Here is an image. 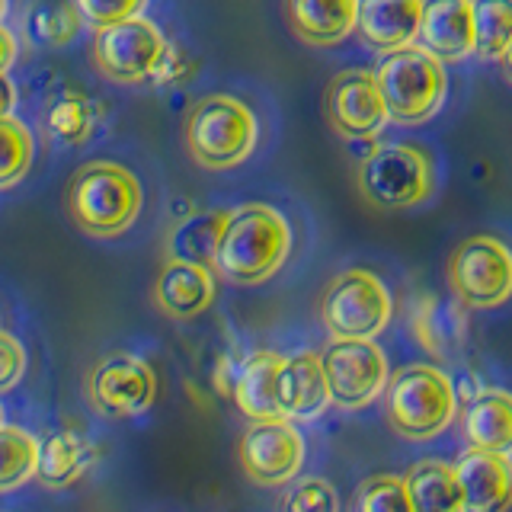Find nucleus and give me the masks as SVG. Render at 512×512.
<instances>
[{
    "label": "nucleus",
    "mask_w": 512,
    "mask_h": 512,
    "mask_svg": "<svg viewBox=\"0 0 512 512\" xmlns=\"http://www.w3.org/2000/svg\"><path fill=\"white\" fill-rule=\"evenodd\" d=\"M500 64H503V74L509 77V84H512V45L506 48V55L500 58Z\"/></svg>",
    "instance_id": "37"
},
{
    "label": "nucleus",
    "mask_w": 512,
    "mask_h": 512,
    "mask_svg": "<svg viewBox=\"0 0 512 512\" xmlns=\"http://www.w3.org/2000/svg\"><path fill=\"white\" fill-rule=\"evenodd\" d=\"M461 304H442L436 295H423L410 304V330L426 352L436 359H448L464 343L468 320Z\"/></svg>",
    "instance_id": "23"
},
{
    "label": "nucleus",
    "mask_w": 512,
    "mask_h": 512,
    "mask_svg": "<svg viewBox=\"0 0 512 512\" xmlns=\"http://www.w3.org/2000/svg\"><path fill=\"white\" fill-rule=\"evenodd\" d=\"M330 404V384L317 352H295V356H288L279 375L282 420H317Z\"/></svg>",
    "instance_id": "17"
},
{
    "label": "nucleus",
    "mask_w": 512,
    "mask_h": 512,
    "mask_svg": "<svg viewBox=\"0 0 512 512\" xmlns=\"http://www.w3.org/2000/svg\"><path fill=\"white\" fill-rule=\"evenodd\" d=\"M480 58H503L512 45V0H471Z\"/></svg>",
    "instance_id": "28"
},
{
    "label": "nucleus",
    "mask_w": 512,
    "mask_h": 512,
    "mask_svg": "<svg viewBox=\"0 0 512 512\" xmlns=\"http://www.w3.org/2000/svg\"><path fill=\"white\" fill-rule=\"evenodd\" d=\"M455 471L461 480L468 512H509L512 509V458L490 455L468 448L458 461Z\"/></svg>",
    "instance_id": "16"
},
{
    "label": "nucleus",
    "mask_w": 512,
    "mask_h": 512,
    "mask_svg": "<svg viewBox=\"0 0 512 512\" xmlns=\"http://www.w3.org/2000/svg\"><path fill=\"white\" fill-rule=\"evenodd\" d=\"M426 0H359L356 32L372 52L391 55L416 45Z\"/></svg>",
    "instance_id": "15"
},
{
    "label": "nucleus",
    "mask_w": 512,
    "mask_h": 512,
    "mask_svg": "<svg viewBox=\"0 0 512 512\" xmlns=\"http://www.w3.org/2000/svg\"><path fill=\"white\" fill-rule=\"evenodd\" d=\"M26 375V349L20 340L0 330V394L13 391Z\"/></svg>",
    "instance_id": "34"
},
{
    "label": "nucleus",
    "mask_w": 512,
    "mask_h": 512,
    "mask_svg": "<svg viewBox=\"0 0 512 512\" xmlns=\"http://www.w3.org/2000/svg\"><path fill=\"white\" fill-rule=\"evenodd\" d=\"M4 13H7V0H0V20H4Z\"/></svg>",
    "instance_id": "38"
},
{
    "label": "nucleus",
    "mask_w": 512,
    "mask_h": 512,
    "mask_svg": "<svg viewBox=\"0 0 512 512\" xmlns=\"http://www.w3.org/2000/svg\"><path fill=\"white\" fill-rule=\"evenodd\" d=\"M359 192L381 212H404L436 192V167L413 144H378L359 160Z\"/></svg>",
    "instance_id": "7"
},
{
    "label": "nucleus",
    "mask_w": 512,
    "mask_h": 512,
    "mask_svg": "<svg viewBox=\"0 0 512 512\" xmlns=\"http://www.w3.org/2000/svg\"><path fill=\"white\" fill-rule=\"evenodd\" d=\"M13 58H16V39H13V32L7 26H0V74L10 71Z\"/></svg>",
    "instance_id": "35"
},
{
    "label": "nucleus",
    "mask_w": 512,
    "mask_h": 512,
    "mask_svg": "<svg viewBox=\"0 0 512 512\" xmlns=\"http://www.w3.org/2000/svg\"><path fill=\"white\" fill-rule=\"evenodd\" d=\"M96 125V112L90 100L77 93H64L61 100L48 112V132L64 144H84L93 135Z\"/></svg>",
    "instance_id": "30"
},
{
    "label": "nucleus",
    "mask_w": 512,
    "mask_h": 512,
    "mask_svg": "<svg viewBox=\"0 0 512 512\" xmlns=\"http://www.w3.org/2000/svg\"><path fill=\"white\" fill-rule=\"evenodd\" d=\"M87 397L93 410L103 413L106 420H132L151 410L157 397V375L132 352H112L90 368Z\"/></svg>",
    "instance_id": "11"
},
{
    "label": "nucleus",
    "mask_w": 512,
    "mask_h": 512,
    "mask_svg": "<svg viewBox=\"0 0 512 512\" xmlns=\"http://www.w3.org/2000/svg\"><path fill=\"white\" fill-rule=\"evenodd\" d=\"M80 13L71 0H39L26 16V32L39 48H61L80 32Z\"/></svg>",
    "instance_id": "27"
},
{
    "label": "nucleus",
    "mask_w": 512,
    "mask_h": 512,
    "mask_svg": "<svg viewBox=\"0 0 512 512\" xmlns=\"http://www.w3.org/2000/svg\"><path fill=\"white\" fill-rule=\"evenodd\" d=\"M324 109L333 132L349 141H372L391 122L381 100L375 71L365 68H349L336 74L327 87Z\"/></svg>",
    "instance_id": "13"
},
{
    "label": "nucleus",
    "mask_w": 512,
    "mask_h": 512,
    "mask_svg": "<svg viewBox=\"0 0 512 512\" xmlns=\"http://www.w3.org/2000/svg\"><path fill=\"white\" fill-rule=\"evenodd\" d=\"M413 512H468L455 464L439 458H423L410 464L404 477Z\"/></svg>",
    "instance_id": "24"
},
{
    "label": "nucleus",
    "mask_w": 512,
    "mask_h": 512,
    "mask_svg": "<svg viewBox=\"0 0 512 512\" xmlns=\"http://www.w3.org/2000/svg\"><path fill=\"white\" fill-rule=\"evenodd\" d=\"M416 42L442 64L477 55L471 0H426Z\"/></svg>",
    "instance_id": "14"
},
{
    "label": "nucleus",
    "mask_w": 512,
    "mask_h": 512,
    "mask_svg": "<svg viewBox=\"0 0 512 512\" xmlns=\"http://www.w3.org/2000/svg\"><path fill=\"white\" fill-rule=\"evenodd\" d=\"M0 426H4V410H0Z\"/></svg>",
    "instance_id": "39"
},
{
    "label": "nucleus",
    "mask_w": 512,
    "mask_h": 512,
    "mask_svg": "<svg viewBox=\"0 0 512 512\" xmlns=\"http://www.w3.org/2000/svg\"><path fill=\"white\" fill-rule=\"evenodd\" d=\"M215 301V276L212 269L167 260L154 282V304L160 314L173 320H192L205 314Z\"/></svg>",
    "instance_id": "18"
},
{
    "label": "nucleus",
    "mask_w": 512,
    "mask_h": 512,
    "mask_svg": "<svg viewBox=\"0 0 512 512\" xmlns=\"http://www.w3.org/2000/svg\"><path fill=\"white\" fill-rule=\"evenodd\" d=\"M292 253V228L272 205L247 202L228 212L215 269L234 285H263Z\"/></svg>",
    "instance_id": "1"
},
{
    "label": "nucleus",
    "mask_w": 512,
    "mask_h": 512,
    "mask_svg": "<svg viewBox=\"0 0 512 512\" xmlns=\"http://www.w3.org/2000/svg\"><path fill=\"white\" fill-rule=\"evenodd\" d=\"M330 400L340 410H362L388 391V359L372 340H333L324 356Z\"/></svg>",
    "instance_id": "10"
},
{
    "label": "nucleus",
    "mask_w": 512,
    "mask_h": 512,
    "mask_svg": "<svg viewBox=\"0 0 512 512\" xmlns=\"http://www.w3.org/2000/svg\"><path fill=\"white\" fill-rule=\"evenodd\" d=\"M394 301L388 285L368 269H346L324 285L320 320L333 340H372L391 324Z\"/></svg>",
    "instance_id": "8"
},
{
    "label": "nucleus",
    "mask_w": 512,
    "mask_h": 512,
    "mask_svg": "<svg viewBox=\"0 0 512 512\" xmlns=\"http://www.w3.org/2000/svg\"><path fill=\"white\" fill-rule=\"evenodd\" d=\"M375 80L391 122L400 125L429 122L442 109L448 93L445 64L420 45H407L400 52L384 55L375 68Z\"/></svg>",
    "instance_id": "5"
},
{
    "label": "nucleus",
    "mask_w": 512,
    "mask_h": 512,
    "mask_svg": "<svg viewBox=\"0 0 512 512\" xmlns=\"http://www.w3.org/2000/svg\"><path fill=\"white\" fill-rule=\"evenodd\" d=\"M13 103H16V90H13V84H10V77H7V74H0V119L10 116Z\"/></svg>",
    "instance_id": "36"
},
{
    "label": "nucleus",
    "mask_w": 512,
    "mask_h": 512,
    "mask_svg": "<svg viewBox=\"0 0 512 512\" xmlns=\"http://www.w3.org/2000/svg\"><path fill=\"white\" fill-rule=\"evenodd\" d=\"M96 445L77 429H58L39 442V471L36 480L48 490H64L77 484L96 461Z\"/></svg>",
    "instance_id": "22"
},
{
    "label": "nucleus",
    "mask_w": 512,
    "mask_h": 512,
    "mask_svg": "<svg viewBox=\"0 0 512 512\" xmlns=\"http://www.w3.org/2000/svg\"><path fill=\"white\" fill-rule=\"evenodd\" d=\"M68 215L87 237L109 240L125 234L141 215L144 192L138 176L112 160H90L68 183Z\"/></svg>",
    "instance_id": "2"
},
{
    "label": "nucleus",
    "mask_w": 512,
    "mask_h": 512,
    "mask_svg": "<svg viewBox=\"0 0 512 512\" xmlns=\"http://www.w3.org/2000/svg\"><path fill=\"white\" fill-rule=\"evenodd\" d=\"M356 512H413L407 484L394 474L365 477L356 490Z\"/></svg>",
    "instance_id": "31"
},
{
    "label": "nucleus",
    "mask_w": 512,
    "mask_h": 512,
    "mask_svg": "<svg viewBox=\"0 0 512 512\" xmlns=\"http://www.w3.org/2000/svg\"><path fill=\"white\" fill-rule=\"evenodd\" d=\"M285 356L279 352H253L237 365V378L231 397L240 413L250 416L253 423L263 420H282L279 410V375H282Z\"/></svg>",
    "instance_id": "20"
},
{
    "label": "nucleus",
    "mask_w": 512,
    "mask_h": 512,
    "mask_svg": "<svg viewBox=\"0 0 512 512\" xmlns=\"http://www.w3.org/2000/svg\"><path fill=\"white\" fill-rule=\"evenodd\" d=\"M384 413L400 439L429 442L458 416V391L439 365L397 368L384 391Z\"/></svg>",
    "instance_id": "3"
},
{
    "label": "nucleus",
    "mask_w": 512,
    "mask_h": 512,
    "mask_svg": "<svg viewBox=\"0 0 512 512\" xmlns=\"http://www.w3.org/2000/svg\"><path fill=\"white\" fill-rule=\"evenodd\" d=\"M39 471V439L20 426H0V496L20 490Z\"/></svg>",
    "instance_id": "26"
},
{
    "label": "nucleus",
    "mask_w": 512,
    "mask_h": 512,
    "mask_svg": "<svg viewBox=\"0 0 512 512\" xmlns=\"http://www.w3.org/2000/svg\"><path fill=\"white\" fill-rule=\"evenodd\" d=\"M461 436L474 452L512 458V394L503 388L477 391L461 413Z\"/></svg>",
    "instance_id": "19"
},
{
    "label": "nucleus",
    "mask_w": 512,
    "mask_h": 512,
    "mask_svg": "<svg viewBox=\"0 0 512 512\" xmlns=\"http://www.w3.org/2000/svg\"><path fill=\"white\" fill-rule=\"evenodd\" d=\"M77 7L80 20L93 29H109L141 16V10L148 7V0H71Z\"/></svg>",
    "instance_id": "33"
},
{
    "label": "nucleus",
    "mask_w": 512,
    "mask_h": 512,
    "mask_svg": "<svg viewBox=\"0 0 512 512\" xmlns=\"http://www.w3.org/2000/svg\"><path fill=\"white\" fill-rule=\"evenodd\" d=\"M228 212H192L167 234V260L212 269Z\"/></svg>",
    "instance_id": "25"
},
{
    "label": "nucleus",
    "mask_w": 512,
    "mask_h": 512,
    "mask_svg": "<svg viewBox=\"0 0 512 512\" xmlns=\"http://www.w3.org/2000/svg\"><path fill=\"white\" fill-rule=\"evenodd\" d=\"M260 128L247 103L237 96L212 93L189 109L186 119V148L189 157L205 170L240 167L253 154Z\"/></svg>",
    "instance_id": "4"
},
{
    "label": "nucleus",
    "mask_w": 512,
    "mask_h": 512,
    "mask_svg": "<svg viewBox=\"0 0 512 512\" xmlns=\"http://www.w3.org/2000/svg\"><path fill=\"white\" fill-rule=\"evenodd\" d=\"M285 512H340V496L336 487L324 477H304L285 493Z\"/></svg>",
    "instance_id": "32"
},
{
    "label": "nucleus",
    "mask_w": 512,
    "mask_h": 512,
    "mask_svg": "<svg viewBox=\"0 0 512 512\" xmlns=\"http://www.w3.org/2000/svg\"><path fill=\"white\" fill-rule=\"evenodd\" d=\"M173 48L157 23L135 16V20L96 29L93 64L106 80L125 87L167 80L173 74Z\"/></svg>",
    "instance_id": "6"
},
{
    "label": "nucleus",
    "mask_w": 512,
    "mask_h": 512,
    "mask_svg": "<svg viewBox=\"0 0 512 512\" xmlns=\"http://www.w3.org/2000/svg\"><path fill=\"white\" fill-rule=\"evenodd\" d=\"M32 132L13 116L0 119V189H10L20 180H26V173L32 167Z\"/></svg>",
    "instance_id": "29"
},
{
    "label": "nucleus",
    "mask_w": 512,
    "mask_h": 512,
    "mask_svg": "<svg viewBox=\"0 0 512 512\" xmlns=\"http://www.w3.org/2000/svg\"><path fill=\"white\" fill-rule=\"evenodd\" d=\"M292 32L308 45L330 48L359 26V0H285Z\"/></svg>",
    "instance_id": "21"
},
{
    "label": "nucleus",
    "mask_w": 512,
    "mask_h": 512,
    "mask_svg": "<svg viewBox=\"0 0 512 512\" xmlns=\"http://www.w3.org/2000/svg\"><path fill=\"white\" fill-rule=\"evenodd\" d=\"M240 468L260 487H282L304 464V436L292 420L250 423L237 445Z\"/></svg>",
    "instance_id": "12"
},
{
    "label": "nucleus",
    "mask_w": 512,
    "mask_h": 512,
    "mask_svg": "<svg viewBox=\"0 0 512 512\" xmlns=\"http://www.w3.org/2000/svg\"><path fill=\"white\" fill-rule=\"evenodd\" d=\"M445 276L461 308L493 311L512 298V250L490 234H474L448 256Z\"/></svg>",
    "instance_id": "9"
}]
</instances>
